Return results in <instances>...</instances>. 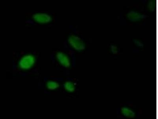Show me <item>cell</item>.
Returning <instances> with one entry per match:
<instances>
[{
	"mask_svg": "<svg viewBox=\"0 0 158 119\" xmlns=\"http://www.w3.org/2000/svg\"><path fill=\"white\" fill-rule=\"evenodd\" d=\"M142 110L132 102L121 103L116 110L117 117L121 119H138Z\"/></svg>",
	"mask_w": 158,
	"mask_h": 119,
	"instance_id": "6da1fadb",
	"label": "cell"
},
{
	"mask_svg": "<svg viewBox=\"0 0 158 119\" xmlns=\"http://www.w3.org/2000/svg\"><path fill=\"white\" fill-rule=\"evenodd\" d=\"M68 42L76 50L81 51L85 49V45L82 40L76 35H73L69 36Z\"/></svg>",
	"mask_w": 158,
	"mask_h": 119,
	"instance_id": "7a4b0ae2",
	"label": "cell"
},
{
	"mask_svg": "<svg viewBox=\"0 0 158 119\" xmlns=\"http://www.w3.org/2000/svg\"><path fill=\"white\" fill-rule=\"evenodd\" d=\"M35 58L32 55H26L20 60L19 66L21 68L27 69L30 68L34 64Z\"/></svg>",
	"mask_w": 158,
	"mask_h": 119,
	"instance_id": "3957f363",
	"label": "cell"
},
{
	"mask_svg": "<svg viewBox=\"0 0 158 119\" xmlns=\"http://www.w3.org/2000/svg\"><path fill=\"white\" fill-rule=\"evenodd\" d=\"M32 18L36 22L41 24L47 23L52 20L51 16L45 13L35 14L32 15Z\"/></svg>",
	"mask_w": 158,
	"mask_h": 119,
	"instance_id": "277c9868",
	"label": "cell"
},
{
	"mask_svg": "<svg viewBox=\"0 0 158 119\" xmlns=\"http://www.w3.org/2000/svg\"><path fill=\"white\" fill-rule=\"evenodd\" d=\"M56 58L60 64L64 67L69 68L71 63L70 59L67 55L62 52H58L56 54Z\"/></svg>",
	"mask_w": 158,
	"mask_h": 119,
	"instance_id": "5b68a950",
	"label": "cell"
},
{
	"mask_svg": "<svg viewBox=\"0 0 158 119\" xmlns=\"http://www.w3.org/2000/svg\"><path fill=\"white\" fill-rule=\"evenodd\" d=\"M146 15L136 11H131L127 14V17L131 21H137L146 18Z\"/></svg>",
	"mask_w": 158,
	"mask_h": 119,
	"instance_id": "8992f818",
	"label": "cell"
},
{
	"mask_svg": "<svg viewBox=\"0 0 158 119\" xmlns=\"http://www.w3.org/2000/svg\"><path fill=\"white\" fill-rule=\"evenodd\" d=\"M64 87L66 90L71 93L75 91L76 86L74 83L71 82H67L64 84Z\"/></svg>",
	"mask_w": 158,
	"mask_h": 119,
	"instance_id": "52a82bcc",
	"label": "cell"
},
{
	"mask_svg": "<svg viewBox=\"0 0 158 119\" xmlns=\"http://www.w3.org/2000/svg\"><path fill=\"white\" fill-rule=\"evenodd\" d=\"M48 88L50 89H54L58 87L59 85L54 82H49L47 84Z\"/></svg>",
	"mask_w": 158,
	"mask_h": 119,
	"instance_id": "ba28073f",
	"label": "cell"
},
{
	"mask_svg": "<svg viewBox=\"0 0 158 119\" xmlns=\"http://www.w3.org/2000/svg\"><path fill=\"white\" fill-rule=\"evenodd\" d=\"M148 7L151 11H154L156 8V2L153 1H149V2L148 3Z\"/></svg>",
	"mask_w": 158,
	"mask_h": 119,
	"instance_id": "9c48e42d",
	"label": "cell"
},
{
	"mask_svg": "<svg viewBox=\"0 0 158 119\" xmlns=\"http://www.w3.org/2000/svg\"><path fill=\"white\" fill-rule=\"evenodd\" d=\"M110 48L111 52L114 54H116L118 53V49L116 46L115 45H111Z\"/></svg>",
	"mask_w": 158,
	"mask_h": 119,
	"instance_id": "30bf717a",
	"label": "cell"
},
{
	"mask_svg": "<svg viewBox=\"0 0 158 119\" xmlns=\"http://www.w3.org/2000/svg\"><path fill=\"white\" fill-rule=\"evenodd\" d=\"M133 42L135 44L137 45L138 46H139V47H142L143 46V44L142 42H141L140 41L138 40L133 39Z\"/></svg>",
	"mask_w": 158,
	"mask_h": 119,
	"instance_id": "8fae6325",
	"label": "cell"
}]
</instances>
